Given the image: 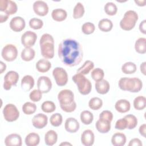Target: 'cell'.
<instances>
[{"label": "cell", "instance_id": "cell-1", "mask_svg": "<svg viewBox=\"0 0 146 146\" xmlns=\"http://www.w3.org/2000/svg\"><path fill=\"white\" fill-rule=\"evenodd\" d=\"M58 54L60 61L68 67H74L79 64L83 56L81 44L72 39L63 40L59 44Z\"/></svg>", "mask_w": 146, "mask_h": 146}, {"label": "cell", "instance_id": "cell-2", "mask_svg": "<svg viewBox=\"0 0 146 146\" xmlns=\"http://www.w3.org/2000/svg\"><path fill=\"white\" fill-rule=\"evenodd\" d=\"M58 99L61 109L66 112H72L76 108L73 92L68 89L61 90L58 95Z\"/></svg>", "mask_w": 146, "mask_h": 146}, {"label": "cell", "instance_id": "cell-3", "mask_svg": "<svg viewBox=\"0 0 146 146\" xmlns=\"http://www.w3.org/2000/svg\"><path fill=\"white\" fill-rule=\"evenodd\" d=\"M41 54L45 59H52L54 56V39L49 34H44L39 40Z\"/></svg>", "mask_w": 146, "mask_h": 146}, {"label": "cell", "instance_id": "cell-4", "mask_svg": "<svg viewBox=\"0 0 146 146\" xmlns=\"http://www.w3.org/2000/svg\"><path fill=\"white\" fill-rule=\"evenodd\" d=\"M119 88L123 91L131 92H138L143 87L142 81L138 78H121L119 80Z\"/></svg>", "mask_w": 146, "mask_h": 146}, {"label": "cell", "instance_id": "cell-5", "mask_svg": "<svg viewBox=\"0 0 146 146\" xmlns=\"http://www.w3.org/2000/svg\"><path fill=\"white\" fill-rule=\"evenodd\" d=\"M139 18L137 13L133 10L127 11L120 22V27L125 31H129L134 28Z\"/></svg>", "mask_w": 146, "mask_h": 146}, {"label": "cell", "instance_id": "cell-6", "mask_svg": "<svg viewBox=\"0 0 146 146\" xmlns=\"http://www.w3.org/2000/svg\"><path fill=\"white\" fill-rule=\"evenodd\" d=\"M72 79L76 84L78 91L82 95H86L90 93L92 89L91 83L83 75L77 73L72 76Z\"/></svg>", "mask_w": 146, "mask_h": 146}, {"label": "cell", "instance_id": "cell-7", "mask_svg": "<svg viewBox=\"0 0 146 146\" xmlns=\"http://www.w3.org/2000/svg\"><path fill=\"white\" fill-rule=\"evenodd\" d=\"M3 115L5 120L13 122L17 120L19 116V111L13 104H6L3 109Z\"/></svg>", "mask_w": 146, "mask_h": 146}, {"label": "cell", "instance_id": "cell-8", "mask_svg": "<svg viewBox=\"0 0 146 146\" xmlns=\"http://www.w3.org/2000/svg\"><path fill=\"white\" fill-rule=\"evenodd\" d=\"M1 55L3 59L7 62L14 61L18 55L17 48L14 44H7L2 48Z\"/></svg>", "mask_w": 146, "mask_h": 146}, {"label": "cell", "instance_id": "cell-9", "mask_svg": "<svg viewBox=\"0 0 146 146\" xmlns=\"http://www.w3.org/2000/svg\"><path fill=\"white\" fill-rule=\"evenodd\" d=\"M52 75L58 86H64L68 82V75L62 67H55L52 71Z\"/></svg>", "mask_w": 146, "mask_h": 146}, {"label": "cell", "instance_id": "cell-10", "mask_svg": "<svg viewBox=\"0 0 146 146\" xmlns=\"http://www.w3.org/2000/svg\"><path fill=\"white\" fill-rule=\"evenodd\" d=\"M19 74L14 71H8L4 76L3 88L6 90L11 89L12 86H15L19 80Z\"/></svg>", "mask_w": 146, "mask_h": 146}, {"label": "cell", "instance_id": "cell-11", "mask_svg": "<svg viewBox=\"0 0 146 146\" xmlns=\"http://www.w3.org/2000/svg\"><path fill=\"white\" fill-rule=\"evenodd\" d=\"M18 10V7L16 3L11 0H1L0 1V11L8 15H13L16 13Z\"/></svg>", "mask_w": 146, "mask_h": 146}, {"label": "cell", "instance_id": "cell-12", "mask_svg": "<svg viewBox=\"0 0 146 146\" xmlns=\"http://www.w3.org/2000/svg\"><path fill=\"white\" fill-rule=\"evenodd\" d=\"M37 35L32 31H27L21 36V43L25 47H31L34 45Z\"/></svg>", "mask_w": 146, "mask_h": 146}, {"label": "cell", "instance_id": "cell-13", "mask_svg": "<svg viewBox=\"0 0 146 146\" xmlns=\"http://www.w3.org/2000/svg\"><path fill=\"white\" fill-rule=\"evenodd\" d=\"M37 87L42 93H48L52 88V82L48 77L41 76L38 79Z\"/></svg>", "mask_w": 146, "mask_h": 146}, {"label": "cell", "instance_id": "cell-14", "mask_svg": "<svg viewBox=\"0 0 146 146\" xmlns=\"http://www.w3.org/2000/svg\"><path fill=\"white\" fill-rule=\"evenodd\" d=\"M33 7L34 13L39 16H45L48 13V6L47 4L43 1H36L34 2Z\"/></svg>", "mask_w": 146, "mask_h": 146}, {"label": "cell", "instance_id": "cell-15", "mask_svg": "<svg viewBox=\"0 0 146 146\" xmlns=\"http://www.w3.org/2000/svg\"><path fill=\"white\" fill-rule=\"evenodd\" d=\"M31 121L33 125L35 128L37 129H42L47 124L48 117L45 114L39 113L34 116Z\"/></svg>", "mask_w": 146, "mask_h": 146}, {"label": "cell", "instance_id": "cell-16", "mask_svg": "<svg viewBox=\"0 0 146 146\" xmlns=\"http://www.w3.org/2000/svg\"><path fill=\"white\" fill-rule=\"evenodd\" d=\"M25 19L21 17H15L13 18L10 22V29L15 32H20L25 27Z\"/></svg>", "mask_w": 146, "mask_h": 146}, {"label": "cell", "instance_id": "cell-17", "mask_svg": "<svg viewBox=\"0 0 146 146\" xmlns=\"http://www.w3.org/2000/svg\"><path fill=\"white\" fill-rule=\"evenodd\" d=\"M95 141L94 133L91 129H86L81 135V142L84 146H91Z\"/></svg>", "mask_w": 146, "mask_h": 146}, {"label": "cell", "instance_id": "cell-18", "mask_svg": "<svg viewBox=\"0 0 146 146\" xmlns=\"http://www.w3.org/2000/svg\"><path fill=\"white\" fill-rule=\"evenodd\" d=\"M6 146H21L22 144L21 136L17 133H11L7 135L5 139Z\"/></svg>", "mask_w": 146, "mask_h": 146}, {"label": "cell", "instance_id": "cell-19", "mask_svg": "<svg viewBox=\"0 0 146 146\" xmlns=\"http://www.w3.org/2000/svg\"><path fill=\"white\" fill-rule=\"evenodd\" d=\"M80 127L78 120L74 117H68L65 121L64 128L66 131L70 133H75Z\"/></svg>", "mask_w": 146, "mask_h": 146}, {"label": "cell", "instance_id": "cell-20", "mask_svg": "<svg viewBox=\"0 0 146 146\" xmlns=\"http://www.w3.org/2000/svg\"><path fill=\"white\" fill-rule=\"evenodd\" d=\"M95 86L97 92L102 95H104L107 94L109 91L110 88V85L109 82L103 79L99 81L96 82Z\"/></svg>", "mask_w": 146, "mask_h": 146}, {"label": "cell", "instance_id": "cell-21", "mask_svg": "<svg viewBox=\"0 0 146 146\" xmlns=\"http://www.w3.org/2000/svg\"><path fill=\"white\" fill-rule=\"evenodd\" d=\"M35 84L33 77L29 75H26L23 77L21 80V87L25 91H29L31 90Z\"/></svg>", "mask_w": 146, "mask_h": 146}, {"label": "cell", "instance_id": "cell-22", "mask_svg": "<svg viewBox=\"0 0 146 146\" xmlns=\"http://www.w3.org/2000/svg\"><path fill=\"white\" fill-rule=\"evenodd\" d=\"M115 110L120 113H125L129 111L131 104L126 99H120L117 100L115 105Z\"/></svg>", "mask_w": 146, "mask_h": 146}, {"label": "cell", "instance_id": "cell-23", "mask_svg": "<svg viewBox=\"0 0 146 146\" xmlns=\"http://www.w3.org/2000/svg\"><path fill=\"white\" fill-rule=\"evenodd\" d=\"M96 129L102 133H106L108 132L111 129V122L103 119L97 120L95 124Z\"/></svg>", "mask_w": 146, "mask_h": 146}, {"label": "cell", "instance_id": "cell-24", "mask_svg": "<svg viewBox=\"0 0 146 146\" xmlns=\"http://www.w3.org/2000/svg\"><path fill=\"white\" fill-rule=\"evenodd\" d=\"M125 135L120 132L114 133L111 138L112 144L114 146H123L126 143Z\"/></svg>", "mask_w": 146, "mask_h": 146}, {"label": "cell", "instance_id": "cell-25", "mask_svg": "<svg viewBox=\"0 0 146 146\" xmlns=\"http://www.w3.org/2000/svg\"><path fill=\"white\" fill-rule=\"evenodd\" d=\"M35 67L38 72L44 73L50 70L51 67V63L46 59H41L36 62Z\"/></svg>", "mask_w": 146, "mask_h": 146}, {"label": "cell", "instance_id": "cell-26", "mask_svg": "<svg viewBox=\"0 0 146 146\" xmlns=\"http://www.w3.org/2000/svg\"><path fill=\"white\" fill-rule=\"evenodd\" d=\"M51 17L53 20L56 22H62L66 19L67 13L63 9H55L52 11Z\"/></svg>", "mask_w": 146, "mask_h": 146}, {"label": "cell", "instance_id": "cell-27", "mask_svg": "<svg viewBox=\"0 0 146 146\" xmlns=\"http://www.w3.org/2000/svg\"><path fill=\"white\" fill-rule=\"evenodd\" d=\"M25 141L27 146H36L39 143L40 137L38 133L31 132L26 136Z\"/></svg>", "mask_w": 146, "mask_h": 146}, {"label": "cell", "instance_id": "cell-28", "mask_svg": "<svg viewBox=\"0 0 146 146\" xmlns=\"http://www.w3.org/2000/svg\"><path fill=\"white\" fill-rule=\"evenodd\" d=\"M58 140V134L54 130L48 131L44 135V142L47 145H53Z\"/></svg>", "mask_w": 146, "mask_h": 146}, {"label": "cell", "instance_id": "cell-29", "mask_svg": "<svg viewBox=\"0 0 146 146\" xmlns=\"http://www.w3.org/2000/svg\"><path fill=\"white\" fill-rule=\"evenodd\" d=\"M35 55V52L31 47H25L22 50L21 57L23 61L29 62L32 60Z\"/></svg>", "mask_w": 146, "mask_h": 146}, {"label": "cell", "instance_id": "cell-30", "mask_svg": "<svg viewBox=\"0 0 146 146\" xmlns=\"http://www.w3.org/2000/svg\"><path fill=\"white\" fill-rule=\"evenodd\" d=\"M94 67V63L93 62L87 60H86L83 64L78 68L77 70V73L82 74L83 75L88 74L91 70H92Z\"/></svg>", "mask_w": 146, "mask_h": 146}, {"label": "cell", "instance_id": "cell-31", "mask_svg": "<svg viewBox=\"0 0 146 146\" xmlns=\"http://www.w3.org/2000/svg\"><path fill=\"white\" fill-rule=\"evenodd\" d=\"M135 49L139 54H145L146 52V39L140 38L137 39L135 43Z\"/></svg>", "mask_w": 146, "mask_h": 146}, {"label": "cell", "instance_id": "cell-32", "mask_svg": "<svg viewBox=\"0 0 146 146\" xmlns=\"http://www.w3.org/2000/svg\"><path fill=\"white\" fill-rule=\"evenodd\" d=\"M98 27L102 31L108 32L112 30L113 27V23L112 21L108 19H102L99 22Z\"/></svg>", "mask_w": 146, "mask_h": 146}, {"label": "cell", "instance_id": "cell-33", "mask_svg": "<svg viewBox=\"0 0 146 146\" xmlns=\"http://www.w3.org/2000/svg\"><path fill=\"white\" fill-rule=\"evenodd\" d=\"M80 118L83 124L84 125H89L94 120V115L91 112L86 110L80 113Z\"/></svg>", "mask_w": 146, "mask_h": 146}, {"label": "cell", "instance_id": "cell-34", "mask_svg": "<svg viewBox=\"0 0 146 146\" xmlns=\"http://www.w3.org/2000/svg\"><path fill=\"white\" fill-rule=\"evenodd\" d=\"M133 107L136 110H143L146 107V99L143 96H139L133 100Z\"/></svg>", "mask_w": 146, "mask_h": 146}, {"label": "cell", "instance_id": "cell-35", "mask_svg": "<svg viewBox=\"0 0 146 146\" xmlns=\"http://www.w3.org/2000/svg\"><path fill=\"white\" fill-rule=\"evenodd\" d=\"M136 65L131 62H125L121 66V71L125 74H133L136 71Z\"/></svg>", "mask_w": 146, "mask_h": 146}, {"label": "cell", "instance_id": "cell-36", "mask_svg": "<svg viewBox=\"0 0 146 146\" xmlns=\"http://www.w3.org/2000/svg\"><path fill=\"white\" fill-rule=\"evenodd\" d=\"M84 7L81 2H78L73 10V18L75 19L82 18L84 14Z\"/></svg>", "mask_w": 146, "mask_h": 146}, {"label": "cell", "instance_id": "cell-37", "mask_svg": "<svg viewBox=\"0 0 146 146\" xmlns=\"http://www.w3.org/2000/svg\"><path fill=\"white\" fill-rule=\"evenodd\" d=\"M22 109L25 114L30 115L35 113L36 110V106L35 103L27 102L24 103V104L22 106Z\"/></svg>", "mask_w": 146, "mask_h": 146}, {"label": "cell", "instance_id": "cell-38", "mask_svg": "<svg viewBox=\"0 0 146 146\" xmlns=\"http://www.w3.org/2000/svg\"><path fill=\"white\" fill-rule=\"evenodd\" d=\"M103 106L102 100L98 97H94L91 98L88 102V106L92 110H98Z\"/></svg>", "mask_w": 146, "mask_h": 146}, {"label": "cell", "instance_id": "cell-39", "mask_svg": "<svg viewBox=\"0 0 146 146\" xmlns=\"http://www.w3.org/2000/svg\"><path fill=\"white\" fill-rule=\"evenodd\" d=\"M104 11L105 13L110 16L114 15L116 14L117 11V7L116 5L112 2H107L104 7Z\"/></svg>", "mask_w": 146, "mask_h": 146}, {"label": "cell", "instance_id": "cell-40", "mask_svg": "<svg viewBox=\"0 0 146 146\" xmlns=\"http://www.w3.org/2000/svg\"><path fill=\"white\" fill-rule=\"evenodd\" d=\"M127 122V129H134L137 125V117L132 114L127 115L124 117Z\"/></svg>", "mask_w": 146, "mask_h": 146}, {"label": "cell", "instance_id": "cell-41", "mask_svg": "<svg viewBox=\"0 0 146 146\" xmlns=\"http://www.w3.org/2000/svg\"><path fill=\"white\" fill-rule=\"evenodd\" d=\"M42 110L46 113H51L55 111L56 106L52 101H45L41 105Z\"/></svg>", "mask_w": 146, "mask_h": 146}, {"label": "cell", "instance_id": "cell-42", "mask_svg": "<svg viewBox=\"0 0 146 146\" xmlns=\"http://www.w3.org/2000/svg\"><path fill=\"white\" fill-rule=\"evenodd\" d=\"M63 121V117L60 113H55L52 114L50 119V122L51 124L54 127L60 126Z\"/></svg>", "mask_w": 146, "mask_h": 146}, {"label": "cell", "instance_id": "cell-43", "mask_svg": "<svg viewBox=\"0 0 146 146\" xmlns=\"http://www.w3.org/2000/svg\"><path fill=\"white\" fill-rule=\"evenodd\" d=\"M91 75L93 80L95 82H98L103 79L104 76V72L102 68H96L92 71Z\"/></svg>", "mask_w": 146, "mask_h": 146}, {"label": "cell", "instance_id": "cell-44", "mask_svg": "<svg viewBox=\"0 0 146 146\" xmlns=\"http://www.w3.org/2000/svg\"><path fill=\"white\" fill-rule=\"evenodd\" d=\"M29 26L33 29L39 30L42 28L43 26V22L40 19L33 18L29 21Z\"/></svg>", "mask_w": 146, "mask_h": 146}, {"label": "cell", "instance_id": "cell-45", "mask_svg": "<svg viewBox=\"0 0 146 146\" xmlns=\"http://www.w3.org/2000/svg\"><path fill=\"white\" fill-rule=\"evenodd\" d=\"M95 30V26L94 23L91 22H86L82 26V32L86 35L92 34Z\"/></svg>", "mask_w": 146, "mask_h": 146}, {"label": "cell", "instance_id": "cell-46", "mask_svg": "<svg viewBox=\"0 0 146 146\" xmlns=\"http://www.w3.org/2000/svg\"><path fill=\"white\" fill-rule=\"evenodd\" d=\"M42 92L38 89L33 90L29 94V98L31 100L34 102H39L42 97Z\"/></svg>", "mask_w": 146, "mask_h": 146}, {"label": "cell", "instance_id": "cell-47", "mask_svg": "<svg viewBox=\"0 0 146 146\" xmlns=\"http://www.w3.org/2000/svg\"><path fill=\"white\" fill-rule=\"evenodd\" d=\"M115 128L119 130H124L127 128V122L126 119L123 117L120 119H119L116 121Z\"/></svg>", "mask_w": 146, "mask_h": 146}, {"label": "cell", "instance_id": "cell-48", "mask_svg": "<svg viewBox=\"0 0 146 146\" xmlns=\"http://www.w3.org/2000/svg\"><path fill=\"white\" fill-rule=\"evenodd\" d=\"M99 119L108 120L110 122L113 119V114L112 113L108 110L103 111L99 115Z\"/></svg>", "mask_w": 146, "mask_h": 146}, {"label": "cell", "instance_id": "cell-49", "mask_svg": "<svg viewBox=\"0 0 146 146\" xmlns=\"http://www.w3.org/2000/svg\"><path fill=\"white\" fill-rule=\"evenodd\" d=\"M142 142L138 138L131 139L128 144V146H142Z\"/></svg>", "mask_w": 146, "mask_h": 146}, {"label": "cell", "instance_id": "cell-50", "mask_svg": "<svg viewBox=\"0 0 146 146\" xmlns=\"http://www.w3.org/2000/svg\"><path fill=\"white\" fill-rule=\"evenodd\" d=\"M139 30L144 34H146V21L143 20L139 25Z\"/></svg>", "mask_w": 146, "mask_h": 146}, {"label": "cell", "instance_id": "cell-51", "mask_svg": "<svg viewBox=\"0 0 146 146\" xmlns=\"http://www.w3.org/2000/svg\"><path fill=\"white\" fill-rule=\"evenodd\" d=\"M145 129H146V124H143L141 125L139 127V131L140 134L143 136L144 137H145Z\"/></svg>", "mask_w": 146, "mask_h": 146}, {"label": "cell", "instance_id": "cell-52", "mask_svg": "<svg viewBox=\"0 0 146 146\" xmlns=\"http://www.w3.org/2000/svg\"><path fill=\"white\" fill-rule=\"evenodd\" d=\"M9 15H7L5 13H2L1 12V15H0V23H3L4 22H6L8 18H9Z\"/></svg>", "mask_w": 146, "mask_h": 146}, {"label": "cell", "instance_id": "cell-53", "mask_svg": "<svg viewBox=\"0 0 146 146\" xmlns=\"http://www.w3.org/2000/svg\"><path fill=\"white\" fill-rule=\"evenodd\" d=\"M145 65H146V62H143L141 64H140V71L141 72V73H143V75H145Z\"/></svg>", "mask_w": 146, "mask_h": 146}, {"label": "cell", "instance_id": "cell-54", "mask_svg": "<svg viewBox=\"0 0 146 146\" xmlns=\"http://www.w3.org/2000/svg\"><path fill=\"white\" fill-rule=\"evenodd\" d=\"M0 66H1V71H0V73L1 74H2L6 69V65L5 63H4L3 62L1 61L0 62Z\"/></svg>", "mask_w": 146, "mask_h": 146}, {"label": "cell", "instance_id": "cell-55", "mask_svg": "<svg viewBox=\"0 0 146 146\" xmlns=\"http://www.w3.org/2000/svg\"><path fill=\"white\" fill-rule=\"evenodd\" d=\"M135 2L139 6H144L145 5L146 1L145 0H143V1H136V0H135Z\"/></svg>", "mask_w": 146, "mask_h": 146}, {"label": "cell", "instance_id": "cell-56", "mask_svg": "<svg viewBox=\"0 0 146 146\" xmlns=\"http://www.w3.org/2000/svg\"><path fill=\"white\" fill-rule=\"evenodd\" d=\"M60 145H72V144H71V143H68V142H67V141H65V142H64V143H62Z\"/></svg>", "mask_w": 146, "mask_h": 146}]
</instances>
